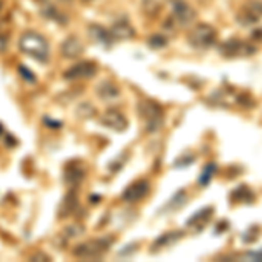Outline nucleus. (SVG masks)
<instances>
[{"label": "nucleus", "mask_w": 262, "mask_h": 262, "mask_svg": "<svg viewBox=\"0 0 262 262\" xmlns=\"http://www.w3.org/2000/svg\"><path fill=\"white\" fill-rule=\"evenodd\" d=\"M84 232V227L81 224H72L70 227H67L65 231H63V236H65V239H74L77 238V236H81Z\"/></svg>", "instance_id": "6ab92c4d"}, {"label": "nucleus", "mask_w": 262, "mask_h": 262, "mask_svg": "<svg viewBox=\"0 0 262 262\" xmlns=\"http://www.w3.org/2000/svg\"><path fill=\"white\" fill-rule=\"evenodd\" d=\"M96 95H98L101 100H107V101L116 100V98H119V90H117V86L112 81H103L96 88Z\"/></svg>", "instance_id": "f8f14e48"}, {"label": "nucleus", "mask_w": 262, "mask_h": 262, "mask_svg": "<svg viewBox=\"0 0 262 262\" xmlns=\"http://www.w3.org/2000/svg\"><path fill=\"white\" fill-rule=\"evenodd\" d=\"M86 2H90V0H86Z\"/></svg>", "instance_id": "b1692460"}, {"label": "nucleus", "mask_w": 262, "mask_h": 262, "mask_svg": "<svg viewBox=\"0 0 262 262\" xmlns=\"http://www.w3.org/2000/svg\"><path fill=\"white\" fill-rule=\"evenodd\" d=\"M114 242V238H95V239H88L77 247L72 248V255L77 257V259L84 260H93V259H101L105 253L108 252L111 245Z\"/></svg>", "instance_id": "f03ea898"}, {"label": "nucleus", "mask_w": 262, "mask_h": 262, "mask_svg": "<svg viewBox=\"0 0 262 262\" xmlns=\"http://www.w3.org/2000/svg\"><path fill=\"white\" fill-rule=\"evenodd\" d=\"M150 191V185L147 180H138V182H133L129 187H126V191L122 192V200L128 201V203H137L143 200V198L149 194Z\"/></svg>", "instance_id": "0eeeda50"}, {"label": "nucleus", "mask_w": 262, "mask_h": 262, "mask_svg": "<svg viewBox=\"0 0 262 262\" xmlns=\"http://www.w3.org/2000/svg\"><path fill=\"white\" fill-rule=\"evenodd\" d=\"M75 208H77V196H75V192H70L69 196L61 201L60 210H58V215H60L61 219H65V217H69V215L74 213Z\"/></svg>", "instance_id": "2eb2a0df"}, {"label": "nucleus", "mask_w": 262, "mask_h": 262, "mask_svg": "<svg viewBox=\"0 0 262 262\" xmlns=\"http://www.w3.org/2000/svg\"><path fill=\"white\" fill-rule=\"evenodd\" d=\"M245 259H250V260H262V250L260 252H250L245 255Z\"/></svg>", "instance_id": "5701e85b"}, {"label": "nucleus", "mask_w": 262, "mask_h": 262, "mask_svg": "<svg viewBox=\"0 0 262 262\" xmlns=\"http://www.w3.org/2000/svg\"><path fill=\"white\" fill-rule=\"evenodd\" d=\"M112 39L122 40V39H131L135 35V30L131 27V23L128 19H119L112 25V30H111Z\"/></svg>", "instance_id": "9b49d317"}, {"label": "nucleus", "mask_w": 262, "mask_h": 262, "mask_svg": "<svg viewBox=\"0 0 262 262\" xmlns=\"http://www.w3.org/2000/svg\"><path fill=\"white\" fill-rule=\"evenodd\" d=\"M90 33H91L93 39L101 42V44H105V46H108L112 42L111 30H107V28L100 27V25H91V27H90Z\"/></svg>", "instance_id": "dca6fc26"}, {"label": "nucleus", "mask_w": 262, "mask_h": 262, "mask_svg": "<svg viewBox=\"0 0 262 262\" xmlns=\"http://www.w3.org/2000/svg\"><path fill=\"white\" fill-rule=\"evenodd\" d=\"M212 213H213V208H205V210H201V212L198 213V215H192L191 221L187 222V226H194V224H198V222L206 221V219H203V217H210Z\"/></svg>", "instance_id": "412c9836"}, {"label": "nucleus", "mask_w": 262, "mask_h": 262, "mask_svg": "<svg viewBox=\"0 0 262 262\" xmlns=\"http://www.w3.org/2000/svg\"><path fill=\"white\" fill-rule=\"evenodd\" d=\"M19 51L40 63L49 61V54H51L49 44H48V40L37 32H25L23 35L19 37Z\"/></svg>", "instance_id": "f257e3e1"}, {"label": "nucleus", "mask_w": 262, "mask_h": 262, "mask_svg": "<svg viewBox=\"0 0 262 262\" xmlns=\"http://www.w3.org/2000/svg\"><path fill=\"white\" fill-rule=\"evenodd\" d=\"M259 18H262V2H252L245 9V16H239V19L243 21L242 25H248L252 21H257Z\"/></svg>", "instance_id": "ddd939ff"}, {"label": "nucleus", "mask_w": 262, "mask_h": 262, "mask_svg": "<svg viewBox=\"0 0 262 262\" xmlns=\"http://www.w3.org/2000/svg\"><path fill=\"white\" fill-rule=\"evenodd\" d=\"M171 14L179 27H189L196 19V11L185 0H171Z\"/></svg>", "instance_id": "39448f33"}, {"label": "nucleus", "mask_w": 262, "mask_h": 262, "mask_svg": "<svg viewBox=\"0 0 262 262\" xmlns=\"http://www.w3.org/2000/svg\"><path fill=\"white\" fill-rule=\"evenodd\" d=\"M250 53H253V48L250 49L247 44H243V42L238 39H229L221 46V54H224V56H227V58L243 56V54H250Z\"/></svg>", "instance_id": "1a4fd4ad"}, {"label": "nucleus", "mask_w": 262, "mask_h": 262, "mask_svg": "<svg viewBox=\"0 0 262 262\" xmlns=\"http://www.w3.org/2000/svg\"><path fill=\"white\" fill-rule=\"evenodd\" d=\"M82 51H84V46L77 37H69V39L61 44V54L67 60H75V58H79L82 54Z\"/></svg>", "instance_id": "9d476101"}, {"label": "nucleus", "mask_w": 262, "mask_h": 262, "mask_svg": "<svg viewBox=\"0 0 262 262\" xmlns=\"http://www.w3.org/2000/svg\"><path fill=\"white\" fill-rule=\"evenodd\" d=\"M217 42V32L206 23H200L189 32V44L196 49H208Z\"/></svg>", "instance_id": "20e7f679"}, {"label": "nucleus", "mask_w": 262, "mask_h": 262, "mask_svg": "<svg viewBox=\"0 0 262 262\" xmlns=\"http://www.w3.org/2000/svg\"><path fill=\"white\" fill-rule=\"evenodd\" d=\"M164 0H143V11L147 14H158V11L161 9Z\"/></svg>", "instance_id": "a211bd4d"}, {"label": "nucleus", "mask_w": 262, "mask_h": 262, "mask_svg": "<svg viewBox=\"0 0 262 262\" xmlns=\"http://www.w3.org/2000/svg\"><path fill=\"white\" fill-rule=\"evenodd\" d=\"M84 168L79 164L77 161H72L69 166H67V182H70V185H75L79 184V182H82L84 179Z\"/></svg>", "instance_id": "4468645a"}, {"label": "nucleus", "mask_w": 262, "mask_h": 262, "mask_svg": "<svg viewBox=\"0 0 262 262\" xmlns=\"http://www.w3.org/2000/svg\"><path fill=\"white\" fill-rule=\"evenodd\" d=\"M182 236V232L179 231H173V232H166V234H163L161 238L158 239L154 245H152V250H158V248H161V247H168V245H171V243H175L177 239H179Z\"/></svg>", "instance_id": "f3484780"}, {"label": "nucleus", "mask_w": 262, "mask_h": 262, "mask_svg": "<svg viewBox=\"0 0 262 262\" xmlns=\"http://www.w3.org/2000/svg\"><path fill=\"white\" fill-rule=\"evenodd\" d=\"M149 44L152 46V48H163V46L166 44V39H164L163 35H152Z\"/></svg>", "instance_id": "4be33fe9"}, {"label": "nucleus", "mask_w": 262, "mask_h": 262, "mask_svg": "<svg viewBox=\"0 0 262 262\" xmlns=\"http://www.w3.org/2000/svg\"><path fill=\"white\" fill-rule=\"evenodd\" d=\"M138 114L145 122L147 133H156L163 126L164 121V112L156 101L152 100H143L138 103Z\"/></svg>", "instance_id": "7ed1b4c3"}, {"label": "nucleus", "mask_w": 262, "mask_h": 262, "mask_svg": "<svg viewBox=\"0 0 262 262\" xmlns=\"http://www.w3.org/2000/svg\"><path fill=\"white\" fill-rule=\"evenodd\" d=\"M101 122L114 131H124L128 128V121H126V117L122 116L117 108H108V111L101 116Z\"/></svg>", "instance_id": "6e6552de"}, {"label": "nucleus", "mask_w": 262, "mask_h": 262, "mask_svg": "<svg viewBox=\"0 0 262 262\" xmlns=\"http://www.w3.org/2000/svg\"><path fill=\"white\" fill-rule=\"evenodd\" d=\"M215 170H217V164H215V163L206 164V166H205V170H203V173H201L200 184H201V185H206V184H208V182L212 180V177H213Z\"/></svg>", "instance_id": "aec40b11"}, {"label": "nucleus", "mask_w": 262, "mask_h": 262, "mask_svg": "<svg viewBox=\"0 0 262 262\" xmlns=\"http://www.w3.org/2000/svg\"><path fill=\"white\" fill-rule=\"evenodd\" d=\"M98 72V67L93 61H79L75 65H72L69 70H65L63 77L67 81H81V79H91L96 75Z\"/></svg>", "instance_id": "423d86ee"}]
</instances>
